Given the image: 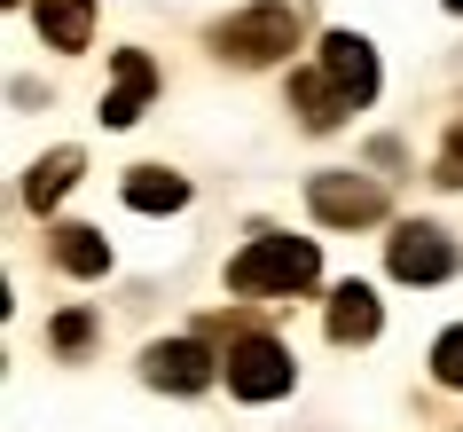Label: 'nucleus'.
<instances>
[{"mask_svg": "<svg viewBox=\"0 0 463 432\" xmlns=\"http://www.w3.org/2000/svg\"><path fill=\"white\" fill-rule=\"evenodd\" d=\"M307 197H315V213L322 220H377L385 213V189H377V181H354V173H315V181H307Z\"/></svg>", "mask_w": 463, "mask_h": 432, "instance_id": "nucleus-5", "label": "nucleus"}, {"mask_svg": "<svg viewBox=\"0 0 463 432\" xmlns=\"http://www.w3.org/2000/svg\"><path fill=\"white\" fill-rule=\"evenodd\" d=\"M448 8H456V16H463V0H448Z\"/></svg>", "mask_w": 463, "mask_h": 432, "instance_id": "nucleus-18", "label": "nucleus"}, {"mask_svg": "<svg viewBox=\"0 0 463 432\" xmlns=\"http://www.w3.org/2000/svg\"><path fill=\"white\" fill-rule=\"evenodd\" d=\"M322 72L338 79V87H345L354 102H369V95H377V55H369V40H362V32H330V40H322Z\"/></svg>", "mask_w": 463, "mask_h": 432, "instance_id": "nucleus-6", "label": "nucleus"}, {"mask_svg": "<svg viewBox=\"0 0 463 432\" xmlns=\"http://www.w3.org/2000/svg\"><path fill=\"white\" fill-rule=\"evenodd\" d=\"M149 385L196 393V385H213V354H204V346H189V338H173V346H149Z\"/></svg>", "mask_w": 463, "mask_h": 432, "instance_id": "nucleus-8", "label": "nucleus"}, {"mask_svg": "<svg viewBox=\"0 0 463 432\" xmlns=\"http://www.w3.org/2000/svg\"><path fill=\"white\" fill-rule=\"evenodd\" d=\"M32 16H40V32H48V48H87L95 0H32Z\"/></svg>", "mask_w": 463, "mask_h": 432, "instance_id": "nucleus-10", "label": "nucleus"}, {"mask_svg": "<svg viewBox=\"0 0 463 432\" xmlns=\"http://www.w3.org/2000/svg\"><path fill=\"white\" fill-rule=\"evenodd\" d=\"M315 275H322V260H315L307 236H260L228 260V291H244V299H291Z\"/></svg>", "mask_w": 463, "mask_h": 432, "instance_id": "nucleus-1", "label": "nucleus"}, {"mask_svg": "<svg viewBox=\"0 0 463 432\" xmlns=\"http://www.w3.org/2000/svg\"><path fill=\"white\" fill-rule=\"evenodd\" d=\"M181 197H189V181L165 173V166H134L126 173V205H134V213H173Z\"/></svg>", "mask_w": 463, "mask_h": 432, "instance_id": "nucleus-12", "label": "nucleus"}, {"mask_svg": "<svg viewBox=\"0 0 463 432\" xmlns=\"http://www.w3.org/2000/svg\"><path fill=\"white\" fill-rule=\"evenodd\" d=\"M71 181H79V149H48V158L24 173V205H40V213H48L55 197L71 189Z\"/></svg>", "mask_w": 463, "mask_h": 432, "instance_id": "nucleus-13", "label": "nucleus"}, {"mask_svg": "<svg viewBox=\"0 0 463 432\" xmlns=\"http://www.w3.org/2000/svg\"><path fill=\"white\" fill-rule=\"evenodd\" d=\"M432 181H448V189H463V126H456V142L439 149V166H432Z\"/></svg>", "mask_w": 463, "mask_h": 432, "instance_id": "nucleus-16", "label": "nucleus"}, {"mask_svg": "<svg viewBox=\"0 0 463 432\" xmlns=\"http://www.w3.org/2000/svg\"><path fill=\"white\" fill-rule=\"evenodd\" d=\"M213 40H220V55H236V63H275V55L298 40V16L283 8V0H260V8H244V16H228Z\"/></svg>", "mask_w": 463, "mask_h": 432, "instance_id": "nucleus-2", "label": "nucleus"}, {"mask_svg": "<svg viewBox=\"0 0 463 432\" xmlns=\"http://www.w3.org/2000/svg\"><path fill=\"white\" fill-rule=\"evenodd\" d=\"M385 267L401 283H439V275H456V244L439 236L432 220H401L392 244H385Z\"/></svg>", "mask_w": 463, "mask_h": 432, "instance_id": "nucleus-3", "label": "nucleus"}, {"mask_svg": "<svg viewBox=\"0 0 463 432\" xmlns=\"http://www.w3.org/2000/svg\"><path fill=\"white\" fill-rule=\"evenodd\" d=\"M87 331H95V322H87V314H63V322H55V346H63V354H71V346H87Z\"/></svg>", "mask_w": 463, "mask_h": 432, "instance_id": "nucleus-17", "label": "nucleus"}, {"mask_svg": "<svg viewBox=\"0 0 463 432\" xmlns=\"http://www.w3.org/2000/svg\"><path fill=\"white\" fill-rule=\"evenodd\" d=\"M55 267H71V275H102V267H110V244L95 236V228H55Z\"/></svg>", "mask_w": 463, "mask_h": 432, "instance_id": "nucleus-14", "label": "nucleus"}, {"mask_svg": "<svg viewBox=\"0 0 463 432\" xmlns=\"http://www.w3.org/2000/svg\"><path fill=\"white\" fill-rule=\"evenodd\" d=\"M149 87H157V63H149L142 48H118V87L102 95V126H134L142 102H149Z\"/></svg>", "mask_w": 463, "mask_h": 432, "instance_id": "nucleus-7", "label": "nucleus"}, {"mask_svg": "<svg viewBox=\"0 0 463 432\" xmlns=\"http://www.w3.org/2000/svg\"><path fill=\"white\" fill-rule=\"evenodd\" d=\"M291 102H298V119L315 126V134H322V126H338L345 110H354V95H345L330 72H322V79H291Z\"/></svg>", "mask_w": 463, "mask_h": 432, "instance_id": "nucleus-11", "label": "nucleus"}, {"mask_svg": "<svg viewBox=\"0 0 463 432\" xmlns=\"http://www.w3.org/2000/svg\"><path fill=\"white\" fill-rule=\"evenodd\" d=\"M377 322H385V314H377V291H369V283H338V291H330V338H338V346L377 338Z\"/></svg>", "mask_w": 463, "mask_h": 432, "instance_id": "nucleus-9", "label": "nucleus"}, {"mask_svg": "<svg viewBox=\"0 0 463 432\" xmlns=\"http://www.w3.org/2000/svg\"><path fill=\"white\" fill-rule=\"evenodd\" d=\"M228 385L244 401H275V393H291V354L275 338H236L228 346Z\"/></svg>", "mask_w": 463, "mask_h": 432, "instance_id": "nucleus-4", "label": "nucleus"}, {"mask_svg": "<svg viewBox=\"0 0 463 432\" xmlns=\"http://www.w3.org/2000/svg\"><path fill=\"white\" fill-rule=\"evenodd\" d=\"M432 378H439V385H456V393H463V322H456V331H448V338L432 346Z\"/></svg>", "mask_w": 463, "mask_h": 432, "instance_id": "nucleus-15", "label": "nucleus"}]
</instances>
